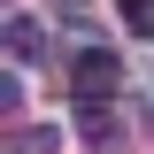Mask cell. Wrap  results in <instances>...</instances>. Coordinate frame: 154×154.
Returning <instances> with one entry per match:
<instances>
[{
  "mask_svg": "<svg viewBox=\"0 0 154 154\" xmlns=\"http://www.w3.org/2000/svg\"><path fill=\"white\" fill-rule=\"evenodd\" d=\"M116 77H123V69H116L108 46H77V62H69V93H77V100H108Z\"/></svg>",
  "mask_w": 154,
  "mask_h": 154,
  "instance_id": "cell-1",
  "label": "cell"
},
{
  "mask_svg": "<svg viewBox=\"0 0 154 154\" xmlns=\"http://www.w3.org/2000/svg\"><path fill=\"white\" fill-rule=\"evenodd\" d=\"M8 54H16V62H38V54H46V31H38L31 16H8Z\"/></svg>",
  "mask_w": 154,
  "mask_h": 154,
  "instance_id": "cell-2",
  "label": "cell"
},
{
  "mask_svg": "<svg viewBox=\"0 0 154 154\" xmlns=\"http://www.w3.org/2000/svg\"><path fill=\"white\" fill-rule=\"evenodd\" d=\"M8 146H16V154H54L62 131H54V123H46V131H38V123H23V131H8Z\"/></svg>",
  "mask_w": 154,
  "mask_h": 154,
  "instance_id": "cell-3",
  "label": "cell"
},
{
  "mask_svg": "<svg viewBox=\"0 0 154 154\" xmlns=\"http://www.w3.org/2000/svg\"><path fill=\"white\" fill-rule=\"evenodd\" d=\"M123 8V23H131V38H154V0H116Z\"/></svg>",
  "mask_w": 154,
  "mask_h": 154,
  "instance_id": "cell-4",
  "label": "cell"
}]
</instances>
